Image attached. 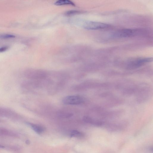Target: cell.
I'll return each instance as SVG.
<instances>
[{
    "label": "cell",
    "instance_id": "1",
    "mask_svg": "<svg viewBox=\"0 0 153 153\" xmlns=\"http://www.w3.org/2000/svg\"><path fill=\"white\" fill-rule=\"evenodd\" d=\"M152 61V58H140L132 60L128 62L127 68L129 69H134L140 67Z\"/></svg>",
    "mask_w": 153,
    "mask_h": 153
},
{
    "label": "cell",
    "instance_id": "2",
    "mask_svg": "<svg viewBox=\"0 0 153 153\" xmlns=\"http://www.w3.org/2000/svg\"><path fill=\"white\" fill-rule=\"evenodd\" d=\"M83 26L85 29L89 30H97L108 28L110 25L108 24L99 22L91 21L85 22Z\"/></svg>",
    "mask_w": 153,
    "mask_h": 153
},
{
    "label": "cell",
    "instance_id": "3",
    "mask_svg": "<svg viewBox=\"0 0 153 153\" xmlns=\"http://www.w3.org/2000/svg\"><path fill=\"white\" fill-rule=\"evenodd\" d=\"M63 103L65 104L76 105L83 103L84 100L81 97L78 95H72L66 97L63 99Z\"/></svg>",
    "mask_w": 153,
    "mask_h": 153
},
{
    "label": "cell",
    "instance_id": "4",
    "mask_svg": "<svg viewBox=\"0 0 153 153\" xmlns=\"http://www.w3.org/2000/svg\"><path fill=\"white\" fill-rule=\"evenodd\" d=\"M134 30L130 29H123L119 30L114 34V36L116 37L124 38L132 36L135 34Z\"/></svg>",
    "mask_w": 153,
    "mask_h": 153
},
{
    "label": "cell",
    "instance_id": "5",
    "mask_svg": "<svg viewBox=\"0 0 153 153\" xmlns=\"http://www.w3.org/2000/svg\"><path fill=\"white\" fill-rule=\"evenodd\" d=\"M54 4L55 5L58 6L65 5L75 6V5L73 2L69 0H60L55 2Z\"/></svg>",
    "mask_w": 153,
    "mask_h": 153
},
{
    "label": "cell",
    "instance_id": "6",
    "mask_svg": "<svg viewBox=\"0 0 153 153\" xmlns=\"http://www.w3.org/2000/svg\"><path fill=\"white\" fill-rule=\"evenodd\" d=\"M29 124L31 126L32 129L38 134H41L44 131V128L42 126L32 124L29 123Z\"/></svg>",
    "mask_w": 153,
    "mask_h": 153
},
{
    "label": "cell",
    "instance_id": "7",
    "mask_svg": "<svg viewBox=\"0 0 153 153\" xmlns=\"http://www.w3.org/2000/svg\"><path fill=\"white\" fill-rule=\"evenodd\" d=\"M0 115L8 116L16 114L13 111L9 109L0 108Z\"/></svg>",
    "mask_w": 153,
    "mask_h": 153
},
{
    "label": "cell",
    "instance_id": "8",
    "mask_svg": "<svg viewBox=\"0 0 153 153\" xmlns=\"http://www.w3.org/2000/svg\"><path fill=\"white\" fill-rule=\"evenodd\" d=\"M71 136L72 137H82L83 136V134L79 131L73 130L71 133Z\"/></svg>",
    "mask_w": 153,
    "mask_h": 153
},
{
    "label": "cell",
    "instance_id": "9",
    "mask_svg": "<svg viewBox=\"0 0 153 153\" xmlns=\"http://www.w3.org/2000/svg\"><path fill=\"white\" fill-rule=\"evenodd\" d=\"M81 11L77 10H70L65 13V14L67 16H71L80 14Z\"/></svg>",
    "mask_w": 153,
    "mask_h": 153
},
{
    "label": "cell",
    "instance_id": "10",
    "mask_svg": "<svg viewBox=\"0 0 153 153\" xmlns=\"http://www.w3.org/2000/svg\"><path fill=\"white\" fill-rule=\"evenodd\" d=\"M60 116L66 118H69L73 116L72 114L65 112H61L60 113Z\"/></svg>",
    "mask_w": 153,
    "mask_h": 153
},
{
    "label": "cell",
    "instance_id": "11",
    "mask_svg": "<svg viewBox=\"0 0 153 153\" xmlns=\"http://www.w3.org/2000/svg\"><path fill=\"white\" fill-rule=\"evenodd\" d=\"M2 37L5 38H14L15 37V36L11 35H6L2 36Z\"/></svg>",
    "mask_w": 153,
    "mask_h": 153
},
{
    "label": "cell",
    "instance_id": "12",
    "mask_svg": "<svg viewBox=\"0 0 153 153\" xmlns=\"http://www.w3.org/2000/svg\"><path fill=\"white\" fill-rule=\"evenodd\" d=\"M8 49V48L7 47H2L0 48V52H2L5 51Z\"/></svg>",
    "mask_w": 153,
    "mask_h": 153
}]
</instances>
